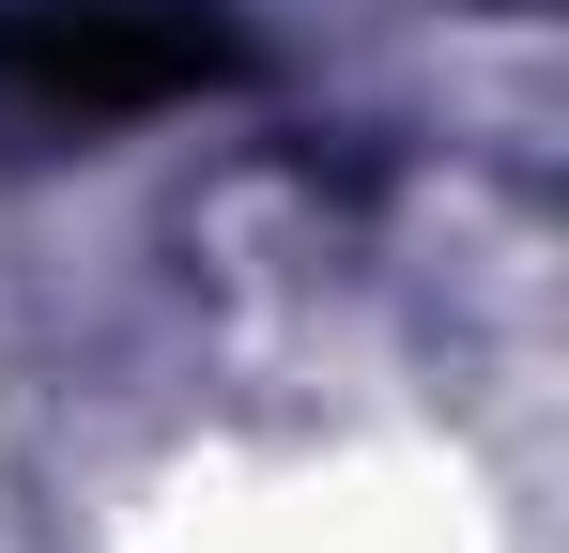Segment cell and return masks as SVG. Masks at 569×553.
<instances>
[{"instance_id":"1","label":"cell","mask_w":569,"mask_h":553,"mask_svg":"<svg viewBox=\"0 0 569 553\" xmlns=\"http://www.w3.org/2000/svg\"><path fill=\"white\" fill-rule=\"evenodd\" d=\"M231 62L247 47L216 31V0H0V92H47V108H154Z\"/></svg>"}]
</instances>
